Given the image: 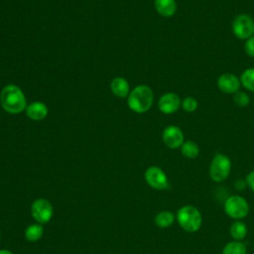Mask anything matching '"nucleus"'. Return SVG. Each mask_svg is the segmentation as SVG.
Wrapping results in <instances>:
<instances>
[{"label": "nucleus", "instance_id": "obj_25", "mask_svg": "<svg viewBox=\"0 0 254 254\" xmlns=\"http://www.w3.org/2000/svg\"><path fill=\"white\" fill-rule=\"evenodd\" d=\"M0 254H13V253L8 249H0Z\"/></svg>", "mask_w": 254, "mask_h": 254}, {"label": "nucleus", "instance_id": "obj_18", "mask_svg": "<svg viewBox=\"0 0 254 254\" xmlns=\"http://www.w3.org/2000/svg\"><path fill=\"white\" fill-rule=\"evenodd\" d=\"M229 233L231 235V237L234 239V240H237V241H241L242 239L245 238L246 234H247V226L244 222L240 221V220H237V221H234L231 225H230V228H229Z\"/></svg>", "mask_w": 254, "mask_h": 254}, {"label": "nucleus", "instance_id": "obj_22", "mask_svg": "<svg viewBox=\"0 0 254 254\" xmlns=\"http://www.w3.org/2000/svg\"><path fill=\"white\" fill-rule=\"evenodd\" d=\"M233 101L236 106L238 107H247L250 103V97L249 95L244 91H237L233 94Z\"/></svg>", "mask_w": 254, "mask_h": 254}, {"label": "nucleus", "instance_id": "obj_26", "mask_svg": "<svg viewBox=\"0 0 254 254\" xmlns=\"http://www.w3.org/2000/svg\"><path fill=\"white\" fill-rule=\"evenodd\" d=\"M253 36H254V25H253Z\"/></svg>", "mask_w": 254, "mask_h": 254}, {"label": "nucleus", "instance_id": "obj_7", "mask_svg": "<svg viewBox=\"0 0 254 254\" xmlns=\"http://www.w3.org/2000/svg\"><path fill=\"white\" fill-rule=\"evenodd\" d=\"M54 213V208L47 198H37L31 204V214L34 220L40 224L48 223Z\"/></svg>", "mask_w": 254, "mask_h": 254}, {"label": "nucleus", "instance_id": "obj_13", "mask_svg": "<svg viewBox=\"0 0 254 254\" xmlns=\"http://www.w3.org/2000/svg\"><path fill=\"white\" fill-rule=\"evenodd\" d=\"M156 11L163 17H172L177 11L176 0H155Z\"/></svg>", "mask_w": 254, "mask_h": 254}, {"label": "nucleus", "instance_id": "obj_3", "mask_svg": "<svg viewBox=\"0 0 254 254\" xmlns=\"http://www.w3.org/2000/svg\"><path fill=\"white\" fill-rule=\"evenodd\" d=\"M180 226L187 232H196L202 222L200 211L192 205L182 206L176 215Z\"/></svg>", "mask_w": 254, "mask_h": 254}, {"label": "nucleus", "instance_id": "obj_20", "mask_svg": "<svg viewBox=\"0 0 254 254\" xmlns=\"http://www.w3.org/2000/svg\"><path fill=\"white\" fill-rule=\"evenodd\" d=\"M241 85L248 91L254 92V67L246 68L239 77Z\"/></svg>", "mask_w": 254, "mask_h": 254}, {"label": "nucleus", "instance_id": "obj_15", "mask_svg": "<svg viewBox=\"0 0 254 254\" xmlns=\"http://www.w3.org/2000/svg\"><path fill=\"white\" fill-rule=\"evenodd\" d=\"M24 235H25V238L30 242L39 241L44 235L43 224L36 222L28 225L24 231Z\"/></svg>", "mask_w": 254, "mask_h": 254}, {"label": "nucleus", "instance_id": "obj_4", "mask_svg": "<svg viewBox=\"0 0 254 254\" xmlns=\"http://www.w3.org/2000/svg\"><path fill=\"white\" fill-rule=\"evenodd\" d=\"M231 171V161L228 156L222 153H217L213 156L209 166V176L217 183L227 179Z\"/></svg>", "mask_w": 254, "mask_h": 254}, {"label": "nucleus", "instance_id": "obj_17", "mask_svg": "<svg viewBox=\"0 0 254 254\" xmlns=\"http://www.w3.org/2000/svg\"><path fill=\"white\" fill-rule=\"evenodd\" d=\"M180 149H181L182 155L188 159H194L199 154L198 145L194 141H191V140L185 141Z\"/></svg>", "mask_w": 254, "mask_h": 254}, {"label": "nucleus", "instance_id": "obj_1", "mask_svg": "<svg viewBox=\"0 0 254 254\" xmlns=\"http://www.w3.org/2000/svg\"><path fill=\"white\" fill-rule=\"evenodd\" d=\"M0 102L3 109L11 114L20 113L27 107L25 94L22 89L15 84H8L2 89Z\"/></svg>", "mask_w": 254, "mask_h": 254}, {"label": "nucleus", "instance_id": "obj_23", "mask_svg": "<svg viewBox=\"0 0 254 254\" xmlns=\"http://www.w3.org/2000/svg\"><path fill=\"white\" fill-rule=\"evenodd\" d=\"M243 48H244L245 54L248 57L254 58V36H251L250 38L245 40Z\"/></svg>", "mask_w": 254, "mask_h": 254}, {"label": "nucleus", "instance_id": "obj_19", "mask_svg": "<svg viewBox=\"0 0 254 254\" xmlns=\"http://www.w3.org/2000/svg\"><path fill=\"white\" fill-rule=\"evenodd\" d=\"M247 249L243 242L233 240L228 242L222 249V254H246Z\"/></svg>", "mask_w": 254, "mask_h": 254}, {"label": "nucleus", "instance_id": "obj_27", "mask_svg": "<svg viewBox=\"0 0 254 254\" xmlns=\"http://www.w3.org/2000/svg\"><path fill=\"white\" fill-rule=\"evenodd\" d=\"M0 237H1V232H0Z\"/></svg>", "mask_w": 254, "mask_h": 254}, {"label": "nucleus", "instance_id": "obj_8", "mask_svg": "<svg viewBox=\"0 0 254 254\" xmlns=\"http://www.w3.org/2000/svg\"><path fill=\"white\" fill-rule=\"evenodd\" d=\"M146 183L155 190H162L169 187V180L166 173L157 166L149 167L144 174Z\"/></svg>", "mask_w": 254, "mask_h": 254}, {"label": "nucleus", "instance_id": "obj_21", "mask_svg": "<svg viewBox=\"0 0 254 254\" xmlns=\"http://www.w3.org/2000/svg\"><path fill=\"white\" fill-rule=\"evenodd\" d=\"M181 107L186 111V112H189V113H191V112H194L197 107H198V101L196 100L195 97L193 96H187L185 97L183 100H182V105Z\"/></svg>", "mask_w": 254, "mask_h": 254}, {"label": "nucleus", "instance_id": "obj_24", "mask_svg": "<svg viewBox=\"0 0 254 254\" xmlns=\"http://www.w3.org/2000/svg\"><path fill=\"white\" fill-rule=\"evenodd\" d=\"M246 184L249 187V189L254 192V170L249 172L246 176Z\"/></svg>", "mask_w": 254, "mask_h": 254}, {"label": "nucleus", "instance_id": "obj_11", "mask_svg": "<svg viewBox=\"0 0 254 254\" xmlns=\"http://www.w3.org/2000/svg\"><path fill=\"white\" fill-rule=\"evenodd\" d=\"M182 105V99L180 96L174 92H167L163 94L159 101V110L164 114H173L180 109Z\"/></svg>", "mask_w": 254, "mask_h": 254}, {"label": "nucleus", "instance_id": "obj_12", "mask_svg": "<svg viewBox=\"0 0 254 254\" xmlns=\"http://www.w3.org/2000/svg\"><path fill=\"white\" fill-rule=\"evenodd\" d=\"M26 114L33 120H42L48 115V107L40 101L32 102L26 107Z\"/></svg>", "mask_w": 254, "mask_h": 254}, {"label": "nucleus", "instance_id": "obj_6", "mask_svg": "<svg viewBox=\"0 0 254 254\" xmlns=\"http://www.w3.org/2000/svg\"><path fill=\"white\" fill-rule=\"evenodd\" d=\"M254 21L250 15L242 13L237 15L232 21V33L239 40H247L253 36Z\"/></svg>", "mask_w": 254, "mask_h": 254}, {"label": "nucleus", "instance_id": "obj_9", "mask_svg": "<svg viewBox=\"0 0 254 254\" xmlns=\"http://www.w3.org/2000/svg\"><path fill=\"white\" fill-rule=\"evenodd\" d=\"M163 141L165 145L170 149L181 148L185 142V135L183 130L175 125H170L166 127L162 134Z\"/></svg>", "mask_w": 254, "mask_h": 254}, {"label": "nucleus", "instance_id": "obj_2", "mask_svg": "<svg viewBox=\"0 0 254 254\" xmlns=\"http://www.w3.org/2000/svg\"><path fill=\"white\" fill-rule=\"evenodd\" d=\"M154 101V92L147 85L136 86L128 95L127 103L131 110L136 113H144L148 111Z\"/></svg>", "mask_w": 254, "mask_h": 254}, {"label": "nucleus", "instance_id": "obj_16", "mask_svg": "<svg viewBox=\"0 0 254 254\" xmlns=\"http://www.w3.org/2000/svg\"><path fill=\"white\" fill-rule=\"evenodd\" d=\"M175 214L169 210H162L155 216V224L161 228H167L171 226L175 221Z\"/></svg>", "mask_w": 254, "mask_h": 254}, {"label": "nucleus", "instance_id": "obj_5", "mask_svg": "<svg viewBox=\"0 0 254 254\" xmlns=\"http://www.w3.org/2000/svg\"><path fill=\"white\" fill-rule=\"evenodd\" d=\"M224 211L234 219H241L247 216L249 204L247 200L240 195H231L224 202Z\"/></svg>", "mask_w": 254, "mask_h": 254}, {"label": "nucleus", "instance_id": "obj_14", "mask_svg": "<svg viewBox=\"0 0 254 254\" xmlns=\"http://www.w3.org/2000/svg\"><path fill=\"white\" fill-rule=\"evenodd\" d=\"M111 91L118 97H126L129 95V83L123 77H115L110 84Z\"/></svg>", "mask_w": 254, "mask_h": 254}, {"label": "nucleus", "instance_id": "obj_10", "mask_svg": "<svg viewBox=\"0 0 254 254\" xmlns=\"http://www.w3.org/2000/svg\"><path fill=\"white\" fill-rule=\"evenodd\" d=\"M218 89L225 94H234L239 91L241 82L239 77L231 72H225L218 76L216 81Z\"/></svg>", "mask_w": 254, "mask_h": 254}]
</instances>
